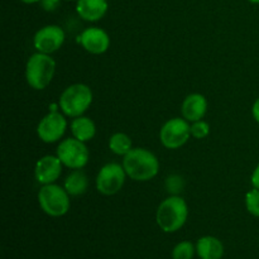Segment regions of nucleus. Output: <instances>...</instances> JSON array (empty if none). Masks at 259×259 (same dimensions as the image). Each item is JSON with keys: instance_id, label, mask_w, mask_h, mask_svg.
I'll list each match as a JSON object with an SVG mask.
<instances>
[{"instance_id": "a878e982", "label": "nucleus", "mask_w": 259, "mask_h": 259, "mask_svg": "<svg viewBox=\"0 0 259 259\" xmlns=\"http://www.w3.org/2000/svg\"><path fill=\"white\" fill-rule=\"evenodd\" d=\"M24 4H35V3H39L40 0H20Z\"/></svg>"}, {"instance_id": "20e7f679", "label": "nucleus", "mask_w": 259, "mask_h": 259, "mask_svg": "<svg viewBox=\"0 0 259 259\" xmlns=\"http://www.w3.org/2000/svg\"><path fill=\"white\" fill-rule=\"evenodd\" d=\"M93 91L85 83H73L61 94L58 106L62 114L70 118L83 115L93 104Z\"/></svg>"}, {"instance_id": "bb28decb", "label": "nucleus", "mask_w": 259, "mask_h": 259, "mask_svg": "<svg viewBox=\"0 0 259 259\" xmlns=\"http://www.w3.org/2000/svg\"><path fill=\"white\" fill-rule=\"evenodd\" d=\"M249 3H253V4H259V0H248Z\"/></svg>"}, {"instance_id": "6e6552de", "label": "nucleus", "mask_w": 259, "mask_h": 259, "mask_svg": "<svg viewBox=\"0 0 259 259\" xmlns=\"http://www.w3.org/2000/svg\"><path fill=\"white\" fill-rule=\"evenodd\" d=\"M125 177L126 172L123 164L115 163V162L106 163L98 172L95 181L96 190L105 196L118 194L125 184Z\"/></svg>"}, {"instance_id": "6ab92c4d", "label": "nucleus", "mask_w": 259, "mask_h": 259, "mask_svg": "<svg viewBox=\"0 0 259 259\" xmlns=\"http://www.w3.org/2000/svg\"><path fill=\"white\" fill-rule=\"evenodd\" d=\"M196 252V247L189 240L180 242L172 249V259H192Z\"/></svg>"}, {"instance_id": "f8f14e48", "label": "nucleus", "mask_w": 259, "mask_h": 259, "mask_svg": "<svg viewBox=\"0 0 259 259\" xmlns=\"http://www.w3.org/2000/svg\"><path fill=\"white\" fill-rule=\"evenodd\" d=\"M62 162L60 161L57 156H48L42 157L37 161L34 168L35 180L40 185H50L55 184L60 179L62 174Z\"/></svg>"}, {"instance_id": "aec40b11", "label": "nucleus", "mask_w": 259, "mask_h": 259, "mask_svg": "<svg viewBox=\"0 0 259 259\" xmlns=\"http://www.w3.org/2000/svg\"><path fill=\"white\" fill-rule=\"evenodd\" d=\"M245 207L250 215L259 218V190L255 187L245 195Z\"/></svg>"}, {"instance_id": "5701e85b", "label": "nucleus", "mask_w": 259, "mask_h": 259, "mask_svg": "<svg viewBox=\"0 0 259 259\" xmlns=\"http://www.w3.org/2000/svg\"><path fill=\"white\" fill-rule=\"evenodd\" d=\"M39 3L46 12H55L60 7L61 0H40Z\"/></svg>"}, {"instance_id": "dca6fc26", "label": "nucleus", "mask_w": 259, "mask_h": 259, "mask_svg": "<svg viewBox=\"0 0 259 259\" xmlns=\"http://www.w3.org/2000/svg\"><path fill=\"white\" fill-rule=\"evenodd\" d=\"M71 133H72L73 138L86 143L95 137L96 125L93 119L88 118V116H77L71 121Z\"/></svg>"}, {"instance_id": "0eeeda50", "label": "nucleus", "mask_w": 259, "mask_h": 259, "mask_svg": "<svg viewBox=\"0 0 259 259\" xmlns=\"http://www.w3.org/2000/svg\"><path fill=\"white\" fill-rule=\"evenodd\" d=\"M191 137V124L185 118H172L162 125L159 141L167 149H177L187 143Z\"/></svg>"}, {"instance_id": "f257e3e1", "label": "nucleus", "mask_w": 259, "mask_h": 259, "mask_svg": "<svg viewBox=\"0 0 259 259\" xmlns=\"http://www.w3.org/2000/svg\"><path fill=\"white\" fill-rule=\"evenodd\" d=\"M123 167L126 176L134 181H149L159 172V161L156 154L146 148H133L124 156Z\"/></svg>"}, {"instance_id": "4be33fe9", "label": "nucleus", "mask_w": 259, "mask_h": 259, "mask_svg": "<svg viewBox=\"0 0 259 259\" xmlns=\"http://www.w3.org/2000/svg\"><path fill=\"white\" fill-rule=\"evenodd\" d=\"M166 186L169 194L176 195L177 192L181 191L182 187H184V181H182V179L180 176L174 175V176H169L168 179H167Z\"/></svg>"}, {"instance_id": "393cba45", "label": "nucleus", "mask_w": 259, "mask_h": 259, "mask_svg": "<svg viewBox=\"0 0 259 259\" xmlns=\"http://www.w3.org/2000/svg\"><path fill=\"white\" fill-rule=\"evenodd\" d=\"M252 114H253V118H254L255 121L259 124V98L254 101V104H253Z\"/></svg>"}, {"instance_id": "ddd939ff", "label": "nucleus", "mask_w": 259, "mask_h": 259, "mask_svg": "<svg viewBox=\"0 0 259 259\" xmlns=\"http://www.w3.org/2000/svg\"><path fill=\"white\" fill-rule=\"evenodd\" d=\"M207 111V100L202 94H190L186 96L181 106L182 118L187 121L201 120L206 115Z\"/></svg>"}, {"instance_id": "2eb2a0df", "label": "nucleus", "mask_w": 259, "mask_h": 259, "mask_svg": "<svg viewBox=\"0 0 259 259\" xmlns=\"http://www.w3.org/2000/svg\"><path fill=\"white\" fill-rule=\"evenodd\" d=\"M196 253L200 259H222L224 255V245L218 238L206 235L197 240Z\"/></svg>"}, {"instance_id": "7ed1b4c3", "label": "nucleus", "mask_w": 259, "mask_h": 259, "mask_svg": "<svg viewBox=\"0 0 259 259\" xmlns=\"http://www.w3.org/2000/svg\"><path fill=\"white\" fill-rule=\"evenodd\" d=\"M56 72V62L50 55L33 53L25 65V80L34 90H45Z\"/></svg>"}, {"instance_id": "423d86ee", "label": "nucleus", "mask_w": 259, "mask_h": 259, "mask_svg": "<svg viewBox=\"0 0 259 259\" xmlns=\"http://www.w3.org/2000/svg\"><path fill=\"white\" fill-rule=\"evenodd\" d=\"M62 164L71 169H82L89 163L90 152L85 142L76 138H66L58 144L57 154Z\"/></svg>"}, {"instance_id": "a211bd4d", "label": "nucleus", "mask_w": 259, "mask_h": 259, "mask_svg": "<svg viewBox=\"0 0 259 259\" xmlns=\"http://www.w3.org/2000/svg\"><path fill=\"white\" fill-rule=\"evenodd\" d=\"M109 149L116 156H126L133 149V143L128 134L115 133L109 139Z\"/></svg>"}, {"instance_id": "f3484780", "label": "nucleus", "mask_w": 259, "mask_h": 259, "mask_svg": "<svg viewBox=\"0 0 259 259\" xmlns=\"http://www.w3.org/2000/svg\"><path fill=\"white\" fill-rule=\"evenodd\" d=\"M63 187L70 194V196H80L88 191L89 179L81 169H73L63 182Z\"/></svg>"}, {"instance_id": "39448f33", "label": "nucleus", "mask_w": 259, "mask_h": 259, "mask_svg": "<svg viewBox=\"0 0 259 259\" xmlns=\"http://www.w3.org/2000/svg\"><path fill=\"white\" fill-rule=\"evenodd\" d=\"M38 202L45 214L52 218L63 217L71 206L70 194L65 187L56 184L43 185L38 192Z\"/></svg>"}, {"instance_id": "b1692460", "label": "nucleus", "mask_w": 259, "mask_h": 259, "mask_svg": "<svg viewBox=\"0 0 259 259\" xmlns=\"http://www.w3.org/2000/svg\"><path fill=\"white\" fill-rule=\"evenodd\" d=\"M250 182H252L253 187H255V189L259 190V163H258V166L255 167L254 171H253L252 179H250Z\"/></svg>"}, {"instance_id": "4468645a", "label": "nucleus", "mask_w": 259, "mask_h": 259, "mask_svg": "<svg viewBox=\"0 0 259 259\" xmlns=\"http://www.w3.org/2000/svg\"><path fill=\"white\" fill-rule=\"evenodd\" d=\"M108 0H77L76 12L86 22H98L108 12Z\"/></svg>"}, {"instance_id": "cd10ccee", "label": "nucleus", "mask_w": 259, "mask_h": 259, "mask_svg": "<svg viewBox=\"0 0 259 259\" xmlns=\"http://www.w3.org/2000/svg\"><path fill=\"white\" fill-rule=\"evenodd\" d=\"M66 2H73V0H66ZM76 2H77V0H76Z\"/></svg>"}, {"instance_id": "f03ea898", "label": "nucleus", "mask_w": 259, "mask_h": 259, "mask_svg": "<svg viewBox=\"0 0 259 259\" xmlns=\"http://www.w3.org/2000/svg\"><path fill=\"white\" fill-rule=\"evenodd\" d=\"M189 218V206L181 196L171 195L159 204L156 212L158 227L164 233H175L181 229Z\"/></svg>"}, {"instance_id": "9b49d317", "label": "nucleus", "mask_w": 259, "mask_h": 259, "mask_svg": "<svg viewBox=\"0 0 259 259\" xmlns=\"http://www.w3.org/2000/svg\"><path fill=\"white\" fill-rule=\"evenodd\" d=\"M78 42L91 55H103L110 47V37L100 27L86 28L78 37Z\"/></svg>"}, {"instance_id": "412c9836", "label": "nucleus", "mask_w": 259, "mask_h": 259, "mask_svg": "<svg viewBox=\"0 0 259 259\" xmlns=\"http://www.w3.org/2000/svg\"><path fill=\"white\" fill-rule=\"evenodd\" d=\"M210 134V125L205 120H197L191 124V137L195 139H204Z\"/></svg>"}, {"instance_id": "9d476101", "label": "nucleus", "mask_w": 259, "mask_h": 259, "mask_svg": "<svg viewBox=\"0 0 259 259\" xmlns=\"http://www.w3.org/2000/svg\"><path fill=\"white\" fill-rule=\"evenodd\" d=\"M66 129L67 120L65 114H61L60 111H50L38 123L37 136L45 143H56L65 136Z\"/></svg>"}, {"instance_id": "1a4fd4ad", "label": "nucleus", "mask_w": 259, "mask_h": 259, "mask_svg": "<svg viewBox=\"0 0 259 259\" xmlns=\"http://www.w3.org/2000/svg\"><path fill=\"white\" fill-rule=\"evenodd\" d=\"M66 39L65 30L60 25H45L35 32L33 37V46L37 52L52 55L63 46Z\"/></svg>"}]
</instances>
